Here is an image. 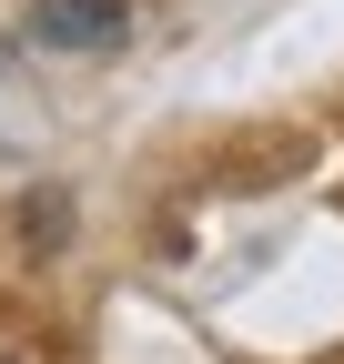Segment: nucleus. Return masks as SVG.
I'll return each mask as SVG.
<instances>
[{"label": "nucleus", "instance_id": "f257e3e1", "mask_svg": "<svg viewBox=\"0 0 344 364\" xmlns=\"http://www.w3.org/2000/svg\"><path fill=\"white\" fill-rule=\"evenodd\" d=\"M31 41L41 51H122L132 11L122 0H31Z\"/></svg>", "mask_w": 344, "mask_h": 364}]
</instances>
